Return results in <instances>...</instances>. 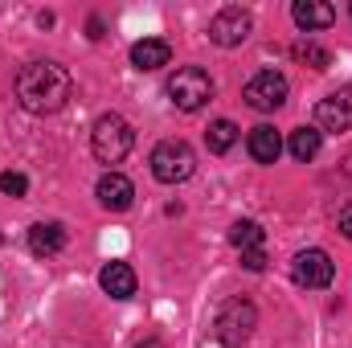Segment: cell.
Segmentation results:
<instances>
[{
    "label": "cell",
    "mask_w": 352,
    "mask_h": 348,
    "mask_svg": "<svg viewBox=\"0 0 352 348\" xmlns=\"http://www.w3.org/2000/svg\"><path fill=\"white\" fill-rule=\"evenodd\" d=\"M70 94H74V78L58 62H29L16 74V102L29 115H54L70 102Z\"/></svg>",
    "instance_id": "6da1fadb"
},
{
    "label": "cell",
    "mask_w": 352,
    "mask_h": 348,
    "mask_svg": "<svg viewBox=\"0 0 352 348\" xmlns=\"http://www.w3.org/2000/svg\"><path fill=\"white\" fill-rule=\"evenodd\" d=\"M131 148H135V131H131V123L123 115L111 111V115H98L94 119V127H90V152H94V160L119 164Z\"/></svg>",
    "instance_id": "7a4b0ae2"
},
{
    "label": "cell",
    "mask_w": 352,
    "mask_h": 348,
    "mask_svg": "<svg viewBox=\"0 0 352 348\" xmlns=\"http://www.w3.org/2000/svg\"><path fill=\"white\" fill-rule=\"evenodd\" d=\"M148 164H152V176H156L160 184H180V180H188V176L197 173V156H192V148H188L184 140H164V144H156Z\"/></svg>",
    "instance_id": "3957f363"
},
{
    "label": "cell",
    "mask_w": 352,
    "mask_h": 348,
    "mask_svg": "<svg viewBox=\"0 0 352 348\" xmlns=\"http://www.w3.org/2000/svg\"><path fill=\"white\" fill-rule=\"evenodd\" d=\"M168 98H173L176 111L192 115V111H201L213 98V78L201 66H184V70H176L173 78H168Z\"/></svg>",
    "instance_id": "277c9868"
},
{
    "label": "cell",
    "mask_w": 352,
    "mask_h": 348,
    "mask_svg": "<svg viewBox=\"0 0 352 348\" xmlns=\"http://www.w3.org/2000/svg\"><path fill=\"white\" fill-rule=\"evenodd\" d=\"M254 324H258V312H254V303H246V299H230L221 312H217V336H221V345L238 348L250 340V332H254Z\"/></svg>",
    "instance_id": "5b68a950"
},
{
    "label": "cell",
    "mask_w": 352,
    "mask_h": 348,
    "mask_svg": "<svg viewBox=\"0 0 352 348\" xmlns=\"http://www.w3.org/2000/svg\"><path fill=\"white\" fill-rule=\"evenodd\" d=\"M250 29H254V17H250L246 8L230 4V8H221V12L209 21V41L221 45V50H234V45H242V41L250 37Z\"/></svg>",
    "instance_id": "8992f818"
},
{
    "label": "cell",
    "mask_w": 352,
    "mask_h": 348,
    "mask_svg": "<svg viewBox=\"0 0 352 348\" xmlns=\"http://www.w3.org/2000/svg\"><path fill=\"white\" fill-rule=\"evenodd\" d=\"M291 279L299 287H307V291H324V287H332L336 266H332V259L324 250H303V254H295V262H291Z\"/></svg>",
    "instance_id": "52a82bcc"
},
{
    "label": "cell",
    "mask_w": 352,
    "mask_h": 348,
    "mask_svg": "<svg viewBox=\"0 0 352 348\" xmlns=\"http://www.w3.org/2000/svg\"><path fill=\"white\" fill-rule=\"evenodd\" d=\"M316 131H352V87L344 90H332L328 98L316 102Z\"/></svg>",
    "instance_id": "ba28073f"
},
{
    "label": "cell",
    "mask_w": 352,
    "mask_h": 348,
    "mask_svg": "<svg viewBox=\"0 0 352 348\" xmlns=\"http://www.w3.org/2000/svg\"><path fill=\"white\" fill-rule=\"evenodd\" d=\"M246 102L254 111H278L287 102V78L278 70H258L250 83H246Z\"/></svg>",
    "instance_id": "9c48e42d"
},
{
    "label": "cell",
    "mask_w": 352,
    "mask_h": 348,
    "mask_svg": "<svg viewBox=\"0 0 352 348\" xmlns=\"http://www.w3.org/2000/svg\"><path fill=\"white\" fill-rule=\"evenodd\" d=\"M98 201H102V209H115V213H123V209H131V201H135V184L127 180L123 173H107L98 180Z\"/></svg>",
    "instance_id": "30bf717a"
},
{
    "label": "cell",
    "mask_w": 352,
    "mask_h": 348,
    "mask_svg": "<svg viewBox=\"0 0 352 348\" xmlns=\"http://www.w3.org/2000/svg\"><path fill=\"white\" fill-rule=\"evenodd\" d=\"M29 250H33L37 259H50V254L66 250V226H62V221H37V226L29 230Z\"/></svg>",
    "instance_id": "8fae6325"
},
{
    "label": "cell",
    "mask_w": 352,
    "mask_h": 348,
    "mask_svg": "<svg viewBox=\"0 0 352 348\" xmlns=\"http://www.w3.org/2000/svg\"><path fill=\"white\" fill-rule=\"evenodd\" d=\"M98 287L111 295V299H131L135 295V270L127 262H107L98 270Z\"/></svg>",
    "instance_id": "7c38bea8"
},
{
    "label": "cell",
    "mask_w": 352,
    "mask_h": 348,
    "mask_svg": "<svg viewBox=\"0 0 352 348\" xmlns=\"http://www.w3.org/2000/svg\"><path fill=\"white\" fill-rule=\"evenodd\" d=\"M246 148H250V156H254V164H274L278 156H283V135L270 127V123H258L254 131H250V140H246Z\"/></svg>",
    "instance_id": "4fadbf2b"
},
{
    "label": "cell",
    "mask_w": 352,
    "mask_h": 348,
    "mask_svg": "<svg viewBox=\"0 0 352 348\" xmlns=\"http://www.w3.org/2000/svg\"><path fill=\"white\" fill-rule=\"evenodd\" d=\"M291 17H295V25H299V29L316 33V29H328V25L336 21V8H332V4H324V0H295Z\"/></svg>",
    "instance_id": "5bb4252c"
},
{
    "label": "cell",
    "mask_w": 352,
    "mask_h": 348,
    "mask_svg": "<svg viewBox=\"0 0 352 348\" xmlns=\"http://www.w3.org/2000/svg\"><path fill=\"white\" fill-rule=\"evenodd\" d=\"M168 58H173V50L160 37H144V41L131 45V66L135 70H160V66H168Z\"/></svg>",
    "instance_id": "9a60e30c"
},
{
    "label": "cell",
    "mask_w": 352,
    "mask_h": 348,
    "mask_svg": "<svg viewBox=\"0 0 352 348\" xmlns=\"http://www.w3.org/2000/svg\"><path fill=\"white\" fill-rule=\"evenodd\" d=\"M320 144H324V135H320L316 127H299V131H291V144H287V148H291V156H295V160H303V164H307V160H316V156H320Z\"/></svg>",
    "instance_id": "2e32d148"
},
{
    "label": "cell",
    "mask_w": 352,
    "mask_h": 348,
    "mask_svg": "<svg viewBox=\"0 0 352 348\" xmlns=\"http://www.w3.org/2000/svg\"><path fill=\"white\" fill-rule=\"evenodd\" d=\"M205 144H209V152H213V156H226V152L238 144V127H234L230 119H217V123H209Z\"/></svg>",
    "instance_id": "e0dca14e"
},
{
    "label": "cell",
    "mask_w": 352,
    "mask_h": 348,
    "mask_svg": "<svg viewBox=\"0 0 352 348\" xmlns=\"http://www.w3.org/2000/svg\"><path fill=\"white\" fill-rule=\"evenodd\" d=\"M295 62H303V66H311V70H328V62H332V54L324 50V45H316V41H295Z\"/></svg>",
    "instance_id": "ac0fdd59"
},
{
    "label": "cell",
    "mask_w": 352,
    "mask_h": 348,
    "mask_svg": "<svg viewBox=\"0 0 352 348\" xmlns=\"http://www.w3.org/2000/svg\"><path fill=\"white\" fill-rule=\"evenodd\" d=\"M230 242L246 254V250H263V226H254V221H238L234 230H230Z\"/></svg>",
    "instance_id": "d6986e66"
},
{
    "label": "cell",
    "mask_w": 352,
    "mask_h": 348,
    "mask_svg": "<svg viewBox=\"0 0 352 348\" xmlns=\"http://www.w3.org/2000/svg\"><path fill=\"white\" fill-rule=\"evenodd\" d=\"M0 193L4 197H25L29 193V180L21 173H0Z\"/></svg>",
    "instance_id": "ffe728a7"
},
{
    "label": "cell",
    "mask_w": 352,
    "mask_h": 348,
    "mask_svg": "<svg viewBox=\"0 0 352 348\" xmlns=\"http://www.w3.org/2000/svg\"><path fill=\"white\" fill-rule=\"evenodd\" d=\"M242 266H246V270H263L266 254H263V250H246V254H242Z\"/></svg>",
    "instance_id": "44dd1931"
},
{
    "label": "cell",
    "mask_w": 352,
    "mask_h": 348,
    "mask_svg": "<svg viewBox=\"0 0 352 348\" xmlns=\"http://www.w3.org/2000/svg\"><path fill=\"white\" fill-rule=\"evenodd\" d=\"M340 230H344V238H352V205L340 213Z\"/></svg>",
    "instance_id": "7402d4cb"
},
{
    "label": "cell",
    "mask_w": 352,
    "mask_h": 348,
    "mask_svg": "<svg viewBox=\"0 0 352 348\" xmlns=\"http://www.w3.org/2000/svg\"><path fill=\"white\" fill-rule=\"evenodd\" d=\"M140 348H164V340H156V336H152V340H144Z\"/></svg>",
    "instance_id": "603a6c76"
}]
</instances>
